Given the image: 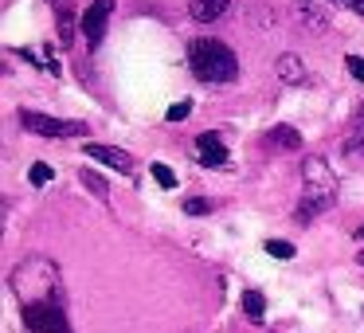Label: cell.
Masks as SVG:
<instances>
[{
    "instance_id": "6da1fadb",
    "label": "cell",
    "mask_w": 364,
    "mask_h": 333,
    "mask_svg": "<svg viewBox=\"0 0 364 333\" xmlns=\"http://www.w3.org/2000/svg\"><path fill=\"white\" fill-rule=\"evenodd\" d=\"M12 294L20 306H36V302H63V275L51 259L32 255L12 270Z\"/></svg>"
},
{
    "instance_id": "7a4b0ae2",
    "label": "cell",
    "mask_w": 364,
    "mask_h": 333,
    "mask_svg": "<svg viewBox=\"0 0 364 333\" xmlns=\"http://www.w3.org/2000/svg\"><path fill=\"white\" fill-rule=\"evenodd\" d=\"M188 71L208 87H220V83H231L239 75V59L228 43L200 36V40L188 43Z\"/></svg>"
},
{
    "instance_id": "3957f363",
    "label": "cell",
    "mask_w": 364,
    "mask_h": 333,
    "mask_svg": "<svg viewBox=\"0 0 364 333\" xmlns=\"http://www.w3.org/2000/svg\"><path fill=\"white\" fill-rule=\"evenodd\" d=\"M301 176H306V189H301V200H298L294 220L309 223L314 216H321L325 208H333V200H337V176H333L329 165L317 161V157H309L306 165H301Z\"/></svg>"
},
{
    "instance_id": "277c9868",
    "label": "cell",
    "mask_w": 364,
    "mask_h": 333,
    "mask_svg": "<svg viewBox=\"0 0 364 333\" xmlns=\"http://www.w3.org/2000/svg\"><path fill=\"white\" fill-rule=\"evenodd\" d=\"M28 333H71L67 322V302H36V306H20Z\"/></svg>"
},
{
    "instance_id": "5b68a950",
    "label": "cell",
    "mask_w": 364,
    "mask_h": 333,
    "mask_svg": "<svg viewBox=\"0 0 364 333\" xmlns=\"http://www.w3.org/2000/svg\"><path fill=\"white\" fill-rule=\"evenodd\" d=\"M20 126H24L28 134L55 137V142L87 134V126H82V122H63V118H51V114H40V110H20Z\"/></svg>"
},
{
    "instance_id": "8992f818",
    "label": "cell",
    "mask_w": 364,
    "mask_h": 333,
    "mask_svg": "<svg viewBox=\"0 0 364 333\" xmlns=\"http://www.w3.org/2000/svg\"><path fill=\"white\" fill-rule=\"evenodd\" d=\"M110 12H114V0H95L87 12H82V20H79V32H82V40H87V48L95 51L98 43L106 40V24H110Z\"/></svg>"
},
{
    "instance_id": "52a82bcc",
    "label": "cell",
    "mask_w": 364,
    "mask_h": 333,
    "mask_svg": "<svg viewBox=\"0 0 364 333\" xmlns=\"http://www.w3.org/2000/svg\"><path fill=\"white\" fill-rule=\"evenodd\" d=\"M333 9H337V0H298V16L306 28L314 32H325L333 20Z\"/></svg>"
},
{
    "instance_id": "ba28073f",
    "label": "cell",
    "mask_w": 364,
    "mask_h": 333,
    "mask_svg": "<svg viewBox=\"0 0 364 333\" xmlns=\"http://www.w3.org/2000/svg\"><path fill=\"white\" fill-rule=\"evenodd\" d=\"M196 161H200L204 169L228 165V145L220 142V134H215V130H208V134L196 137Z\"/></svg>"
},
{
    "instance_id": "9c48e42d",
    "label": "cell",
    "mask_w": 364,
    "mask_h": 333,
    "mask_svg": "<svg viewBox=\"0 0 364 333\" xmlns=\"http://www.w3.org/2000/svg\"><path fill=\"white\" fill-rule=\"evenodd\" d=\"M87 157H95L98 165H110L118 173H134V157L126 149H114V145H102V142H87Z\"/></svg>"
},
{
    "instance_id": "30bf717a",
    "label": "cell",
    "mask_w": 364,
    "mask_h": 333,
    "mask_svg": "<svg viewBox=\"0 0 364 333\" xmlns=\"http://www.w3.org/2000/svg\"><path fill=\"white\" fill-rule=\"evenodd\" d=\"M228 9H231V0H188V16L196 24H215Z\"/></svg>"
},
{
    "instance_id": "8fae6325",
    "label": "cell",
    "mask_w": 364,
    "mask_h": 333,
    "mask_svg": "<svg viewBox=\"0 0 364 333\" xmlns=\"http://www.w3.org/2000/svg\"><path fill=\"white\" fill-rule=\"evenodd\" d=\"M278 79L286 83V87H298V83H306V63H301L298 56H290V51H286V56H278Z\"/></svg>"
},
{
    "instance_id": "7c38bea8",
    "label": "cell",
    "mask_w": 364,
    "mask_h": 333,
    "mask_svg": "<svg viewBox=\"0 0 364 333\" xmlns=\"http://www.w3.org/2000/svg\"><path fill=\"white\" fill-rule=\"evenodd\" d=\"M267 142L270 145H282V149H301V134L294 126H274L267 134Z\"/></svg>"
},
{
    "instance_id": "4fadbf2b",
    "label": "cell",
    "mask_w": 364,
    "mask_h": 333,
    "mask_svg": "<svg viewBox=\"0 0 364 333\" xmlns=\"http://www.w3.org/2000/svg\"><path fill=\"white\" fill-rule=\"evenodd\" d=\"M243 314L251 317V322H262V317H267V298H262L259 290H247L243 294Z\"/></svg>"
},
{
    "instance_id": "5bb4252c",
    "label": "cell",
    "mask_w": 364,
    "mask_h": 333,
    "mask_svg": "<svg viewBox=\"0 0 364 333\" xmlns=\"http://www.w3.org/2000/svg\"><path fill=\"white\" fill-rule=\"evenodd\" d=\"M55 16H59V43H63V48H71V43H75V32H79V24H75V12L63 9V12H55Z\"/></svg>"
},
{
    "instance_id": "9a60e30c",
    "label": "cell",
    "mask_w": 364,
    "mask_h": 333,
    "mask_svg": "<svg viewBox=\"0 0 364 333\" xmlns=\"http://www.w3.org/2000/svg\"><path fill=\"white\" fill-rule=\"evenodd\" d=\"M79 181H82V184H87V189H90V192H95V196H98V200H106V181H102V176H98V173H95V169H82V173H79Z\"/></svg>"
},
{
    "instance_id": "2e32d148",
    "label": "cell",
    "mask_w": 364,
    "mask_h": 333,
    "mask_svg": "<svg viewBox=\"0 0 364 333\" xmlns=\"http://www.w3.org/2000/svg\"><path fill=\"white\" fill-rule=\"evenodd\" d=\"M267 255L270 259H294V243H286V239H267Z\"/></svg>"
},
{
    "instance_id": "e0dca14e",
    "label": "cell",
    "mask_w": 364,
    "mask_h": 333,
    "mask_svg": "<svg viewBox=\"0 0 364 333\" xmlns=\"http://www.w3.org/2000/svg\"><path fill=\"white\" fill-rule=\"evenodd\" d=\"M153 181H157L161 189H176V173L168 165H157V161H153Z\"/></svg>"
},
{
    "instance_id": "ac0fdd59",
    "label": "cell",
    "mask_w": 364,
    "mask_h": 333,
    "mask_svg": "<svg viewBox=\"0 0 364 333\" xmlns=\"http://www.w3.org/2000/svg\"><path fill=\"white\" fill-rule=\"evenodd\" d=\"M212 200H200V196H192V200H184V212L188 216H204V212H212Z\"/></svg>"
},
{
    "instance_id": "d6986e66",
    "label": "cell",
    "mask_w": 364,
    "mask_h": 333,
    "mask_svg": "<svg viewBox=\"0 0 364 333\" xmlns=\"http://www.w3.org/2000/svg\"><path fill=\"white\" fill-rule=\"evenodd\" d=\"M51 176H55V173H51V165H43V161H36V165H32V184H51Z\"/></svg>"
},
{
    "instance_id": "ffe728a7",
    "label": "cell",
    "mask_w": 364,
    "mask_h": 333,
    "mask_svg": "<svg viewBox=\"0 0 364 333\" xmlns=\"http://www.w3.org/2000/svg\"><path fill=\"white\" fill-rule=\"evenodd\" d=\"M188 114H192V102H173V106H168L165 118H168V122H184Z\"/></svg>"
},
{
    "instance_id": "44dd1931",
    "label": "cell",
    "mask_w": 364,
    "mask_h": 333,
    "mask_svg": "<svg viewBox=\"0 0 364 333\" xmlns=\"http://www.w3.org/2000/svg\"><path fill=\"white\" fill-rule=\"evenodd\" d=\"M345 63H348V75H353L356 83H364V56H348Z\"/></svg>"
},
{
    "instance_id": "7402d4cb",
    "label": "cell",
    "mask_w": 364,
    "mask_h": 333,
    "mask_svg": "<svg viewBox=\"0 0 364 333\" xmlns=\"http://www.w3.org/2000/svg\"><path fill=\"white\" fill-rule=\"evenodd\" d=\"M348 9H353L356 16H364V0H348Z\"/></svg>"
},
{
    "instance_id": "603a6c76",
    "label": "cell",
    "mask_w": 364,
    "mask_h": 333,
    "mask_svg": "<svg viewBox=\"0 0 364 333\" xmlns=\"http://www.w3.org/2000/svg\"><path fill=\"white\" fill-rule=\"evenodd\" d=\"M356 239H364V228H356Z\"/></svg>"
},
{
    "instance_id": "cb8c5ba5",
    "label": "cell",
    "mask_w": 364,
    "mask_h": 333,
    "mask_svg": "<svg viewBox=\"0 0 364 333\" xmlns=\"http://www.w3.org/2000/svg\"><path fill=\"white\" fill-rule=\"evenodd\" d=\"M360 267H364V251H360Z\"/></svg>"
}]
</instances>
